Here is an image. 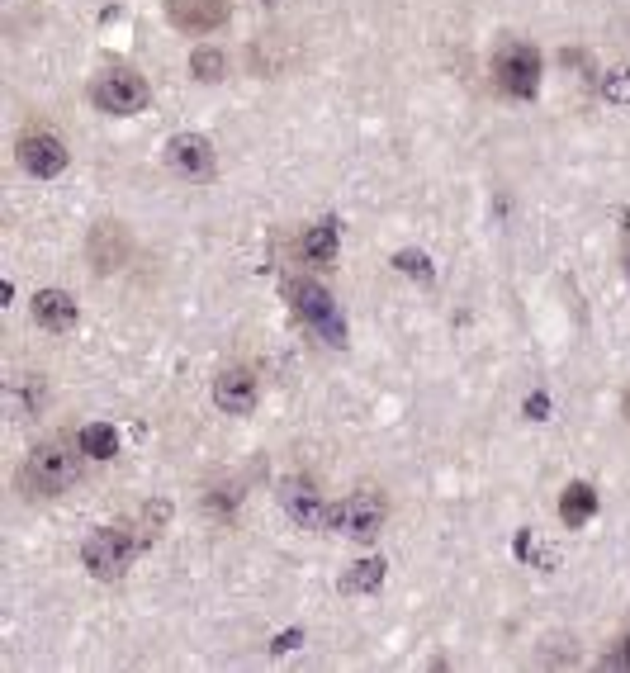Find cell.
I'll return each instance as SVG.
<instances>
[{"instance_id":"1","label":"cell","mask_w":630,"mask_h":673,"mask_svg":"<svg viewBox=\"0 0 630 673\" xmlns=\"http://www.w3.org/2000/svg\"><path fill=\"white\" fill-rule=\"evenodd\" d=\"M76 446H81V441H76ZM76 446H67V441H43V446H34L29 460H24V470H19V489L29 493V498H53V493L72 489L76 474H81Z\"/></svg>"},{"instance_id":"2","label":"cell","mask_w":630,"mask_h":673,"mask_svg":"<svg viewBox=\"0 0 630 673\" xmlns=\"http://www.w3.org/2000/svg\"><path fill=\"white\" fill-rule=\"evenodd\" d=\"M138 555V536L133 527H95L86 536V546H81V560L95 579H119L128 564Z\"/></svg>"},{"instance_id":"3","label":"cell","mask_w":630,"mask_h":673,"mask_svg":"<svg viewBox=\"0 0 630 673\" xmlns=\"http://www.w3.org/2000/svg\"><path fill=\"white\" fill-rule=\"evenodd\" d=\"M289 299H294V309L304 318L308 328L318 332L327 346H346V318H342V304L332 299V294L318 285V280H299V285H289Z\"/></svg>"},{"instance_id":"4","label":"cell","mask_w":630,"mask_h":673,"mask_svg":"<svg viewBox=\"0 0 630 673\" xmlns=\"http://www.w3.org/2000/svg\"><path fill=\"white\" fill-rule=\"evenodd\" d=\"M147 100H152V91L133 67H109L90 81V105L105 114H138L147 110Z\"/></svg>"},{"instance_id":"5","label":"cell","mask_w":630,"mask_h":673,"mask_svg":"<svg viewBox=\"0 0 630 673\" xmlns=\"http://www.w3.org/2000/svg\"><path fill=\"white\" fill-rule=\"evenodd\" d=\"M493 76H498V86L503 95L512 100H536L540 91V53L531 43H507L498 62H493Z\"/></svg>"},{"instance_id":"6","label":"cell","mask_w":630,"mask_h":673,"mask_svg":"<svg viewBox=\"0 0 630 673\" xmlns=\"http://www.w3.org/2000/svg\"><path fill=\"white\" fill-rule=\"evenodd\" d=\"M384 512H389V508H384V498H379L375 489H356L342 508L327 512V527L346 531L351 541H375L379 527H384Z\"/></svg>"},{"instance_id":"7","label":"cell","mask_w":630,"mask_h":673,"mask_svg":"<svg viewBox=\"0 0 630 673\" xmlns=\"http://www.w3.org/2000/svg\"><path fill=\"white\" fill-rule=\"evenodd\" d=\"M15 157L29 176H38V181H53V176L67 171V147H62V138L48 133V128H29V133L19 138Z\"/></svg>"},{"instance_id":"8","label":"cell","mask_w":630,"mask_h":673,"mask_svg":"<svg viewBox=\"0 0 630 673\" xmlns=\"http://www.w3.org/2000/svg\"><path fill=\"white\" fill-rule=\"evenodd\" d=\"M166 166L185 181H209L214 176V143L204 133H176L166 143Z\"/></svg>"},{"instance_id":"9","label":"cell","mask_w":630,"mask_h":673,"mask_svg":"<svg viewBox=\"0 0 630 673\" xmlns=\"http://www.w3.org/2000/svg\"><path fill=\"white\" fill-rule=\"evenodd\" d=\"M228 0H166V19L180 34H214L228 24Z\"/></svg>"},{"instance_id":"10","label":"cell","mask_w":630,"mask_h":673,"mask_svg":"<svg viewBox=\"0 0 630 673\" xmlns=\"http://www.w3.org/2000/svg\"><path fill=\"white\" fill-rule=\"evenodd\" d=\"M86 256H90V266H95L100 275L119 271V266L128 261L124 223H95V228H90V242H86Z\"/></svg>"},{"instance_id":"11","label":"cell","mask_w":630,"mask_h":673,"mask_svg":"<svg viewBox=\"0 0 630 673\" xmlns=\"http://www.w3.org/2000/svg\"><path fill=\"white\" fill-rule=\"evenodd\" d=\"M280 503H285L289 522H299V527H327V508H323V493L313 489L308 479H285L280 484Z\"/></svg>"},{"instance_id":"12","label":"cell","mask_w":630,"mask_h":673,"mask_svg":"<svg viewBox=\"0 0 630 673\" xmlns=\"http://www.w3.org/2000/svg\"><path fill=\"white\" fill-rule=\"evenodd\" d=\"M214 403L223 413H233V418H247L256 408V380L252 370H223L214 380Z\"/></svg>"},{"instance_id":"13","label":"cell","mask_w":630,"mask_h":673,"mask_svg":"<svg viewBox=\"0 0 630 673\" xmlns=\"http://www.w3.org/2000/svg\"><path fill=\"white\" fill-rule=\"evenodd\" d=\"M76 318H81V309H76V299L67 290H38L34 294V323L48 332H67L76 328Z\"/></svg>"},{"instance_id":"14","label":"cell","mask_w":630,"mask_h":673,"mask_svg":"<svg viewBox=\"0 0 630 673\" xmlns=\"http://www.w3.org/2000/svg\"><path fill=\"white\" fill-rule=\"evenodd\" d=\"M337 242H342V219L327 214L323 223H313V228L304 233L299 252H304L308 266H332V261H337Z\"/></svg>"},{"instance_id":"15","label":"cell","mask_w":630,"mask_h":673,"mask_svg":"<svg viewBox=\"0 0 630 673\" xmlns=\"http://www.w3.org/2000/svg\"><path fill=\"white\" fill-rule=\"evenodd\" d=\"M593 517H597V489L593 484H583V479L564 484V493H559V522L574 531V527H588Z\"/></svg>"},{"instance_id":"16","label":"cell","mask_w":630,"mask_h":673,"mask_svg":"<svg viewBox=\"0 0 630 673\" xmlns=\"http://www.w3.org/2000/svg\"><path fill=\"white\" fill-rule=\"evenodd\" d=\"M384 574H389V564L384 560H360V564L346 569L337 588H342L346 598H356V593H379V588H384Z\"/></svg>"},{"instance_id":"17","label":"cell","mask_w":630,"mask_h":673,"mask_svg":"<svg viewBox=\"0 0 630 673\" xmlns=\"http://www.w3.org/2000/svg\"><path fill=\"white\" fill-rule=\"evenodd\" d=\"M76 441H81V455H90V460H114L119 455V432L109 422H86Z\"/></svg>"},{"instance_id":"18","label":"cell","mask_w":630,"mask_h":673,"mask_svg":"<svg viewBox=\"0 0 630 673\" xmlns=\"http://www.w3.org/2000/svg\"><path fill=\"white\" fill-rule=\"evenodd\" d=\"M394 266L408 280H417V285H432L436 280V266H432V256L427 252H413V247H403V252H394Z\"/></svg>"},{"instance_id":"19","label":"cell","mask_w":630,"mask_h":673,"mask_svg":"<svg viewBox=\"0 0 630 673\" xmlns=\"http://www.w3.org/2000/svg\"><path fill=\"white\" fill-rule=\"evenodd\" d=\"M223 72H228V57L218 53V48H195V53H190V76H199V81H223Z\"/></svg>"},{"instance_id":"20","label":"cell","mask_w":630,"mask_h":673,"mask_svg":"<svg viewBox=\"0 0 630 673\" xmlns=\"http://www.w3.org/2000/svg\"><path fill=\"white\" fill-rule=\"evenodd\" d=\"M602 95L612 100V105H630V72H612L602 81Z\"/></svg>"},{"instance_id":"21","label":"cell","mask_w":630,"mask_h":673,"mask_svg":"<svg viewBox=\"0 0 630 673\" xmlns=\"http://www.w3.org/2000/svg\"><path fill=\"white\" fill-rule=\"evenodd\" d=\"M299 645H304V631L294 626V631H285V636L270 640V655H289V650H299Z\"/></svg>"},{"instance_id":"22","label":"cell","mask_w":630,"mask_h":673,"mask_svg":"<svg viewBox=\"0 0 630 673\" xmlns=\"http://www.w3.org/2000/svg\"><path fill=\"white\" fill-rule=\"evenodd\" d=\"M602 669H630V631H626V640H621V650L602 655Z\"/></svg>"},{"instance_id":"23","label":"cell","mask_w":630,"mask_h":673,"mask_svg":"<svg viewBox=\"0 0 630 673\" xmlns=\"http://www.w3.org/2000/svg\"><path fill=\"white\" fill-rule=\"evenodd\" d=\"M526 418H531V422L550 418V394H531V399H526Z\"/></svg>"},{"instance_id":"24","label":"cell","mask_w":630,"mask_h":673,"mask_svg":"<svg viewBox=\"0 0 630 673\" xmlns=\"http://www.w3.org/2000/svg\"><path fill=\"white\" fill-rule=\"evenodd\" d=\"M517 560H531V536H526V531L517 536Z\"/></svg>"},{"instance_id":"25","label":"cell","mask_w":630,"mask_h":673,"mask_svg":"<svg viewBox=\"0 0 630 673\" xmlns=\"http://www.w3.org/2000/svg\"><path fill=\"white\" fill-rule=\"evenodd\" d=\"M626 422H630V389H626Z\"/></svg>"},{"instance_id":"26","label":"cell","mask_w":630,"mask_h":673,"mask_svg":"<svg viewBox=\"0 0 630 673\" xmlns=\"http://www.w3.org/2000/svg\"><path fill=\"white\" fill-rule=\"evenodd\" d=\"M626 275H630V252H626Z\"/></svg>"}]
</instances>
